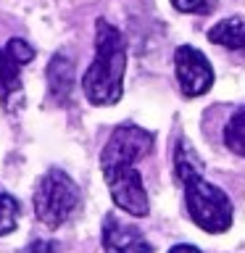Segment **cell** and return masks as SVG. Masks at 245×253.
<instances>
[{"instance_id": "cell-1", "label": "cell", "mask_w": 245, "mask_h": 253, "mask_svg": "<svg viewBox=\"0 0 245 253\" xmlns=\"http://www.w3.org/2000/svg\"><path fill=\"white\" fill-rule=\"evenodd\" d=\"M126 45L114 24L98 19L95 24V58L84 71L82 90L92 106H114L124 95Z\"/></svg>"}, {"instance_id": "cell-2", "label": "cell", "mask_w": 245, "mask_h": 253, "mask_svg": "<svg viewBox=\"0 0 245 253\" xmlns=\"http://www.w3.org/2000/svg\"><path fill=\"white\" fill-rule=\"evenodd\" d=\"M185 187V206L195 227H201L208 235H224L232 227L235 209L229 195L221 187L211 185L203 177V171H190L177 179Z\"/></svg>"}, {"instance_id": "cell-3", "label": "cell", "mask_w": 245, "mask_h": 253, "mask_svg": "<svg viewBox=\"0 0 245 253\" xmlns=\"http://www.w3.org/2000/svg\"><path fill=\"white\" fill-rule=\"evenodd\" d=\"M79 206L77 182L61 169H50L42 174L35 190V213L45 227H61Z\"/></svg>"}, {"instance_id": "cell-4", "label": "cell", "mask_w": 245, "mask_h": 253, "mask_svg": "<svg viewBox=\"0 0 245 253\" xmlns=\"http://www.w3.org/2000/svg\"><path fill=\"white\" fill-rule=\"evenodd\" d=\"M156 134L142 129L137 124H122L111 132V137L106 142L100 153V169L103 171H114V169H126L134 166L140 158H145L153 150Z\"/></svg>"}, {"instance_id": "cell-5", "label": "cell", "mask_w": 245, "mask_h": 253, "mask_svg": "<svg viewBox=\"0 0 245 253\" xmlns=\"http://www.w3.org/2000/svg\"><path fill=\"white\" fill-rule=\"evenodd\" d=\"M174 74L185 98L205 95L213 87V69L211 61L193 45H179L174 50Z\"/></svg>"}, {"instance_id": "cell-6", "label": "cell", "mask_w": 245, "mask_h": 253, "mask_svg": "<svg viewBox=\"0 0 245 253\" xmlns=\"http://www.w3.org/2000/svg\"><path fill=\"white\" fill-rule=\"evenodd\" d=\"M106 185L111 190V201L116 203V209H122L129 216H148L150 213V201L142 185V177L137 171V166H126V169H114V171H103Z\"/></svg>"}, {"instance_id": "cell-7", "label": "cell", "mask_w": 245, "mask_h": 253, "mask_svg": "<svg viewBox=\"0 0 245 253\" xmlns=\"http://www.w3.org/2000/svg\"><path fill=\"white\" fill-rule=\"evenodd\" d=\"M35 58V47L24 40H8L0 47V103L13 108V100L21 95V69Z\"/></svg>"}, {"instance_id": "cell-8", "label": "cell", "mask_w": 245, "mask_h": 253, "mask_svg": "<svg viewBox=\"0 0 245 253\" xmlns=\"http://www.w3.org/2000/svg\"><path fill=\"white\" fill-rule=\"evenodd\" d=\"M103 251L106 253H153V245L137 227L108 213L103 219Z\"/></svg>"}, {"instance_id": "cell-9", "label": "cell", "mask_w": 245, "mask_h": 253, "mask_svg": "<svg viewBox=\"0 0 245 253\" xmlns=\"http://www.w3.org/2000/svg\"><path fill=\"white\" fill-rule=\"evenodd\" d=\"M47 87L58 103H66L74 90V61L66 53H55L47 63Z\"/></svg>"}, {"instance_id": "cell-10", "label": "cell", "mask_w": 245, "mask_h": 253, "mask_svg": "<svg viewBox=\"0 0 245 253\" xmlns=\"http://www.w3.org/2000/svg\"><path fill=\"white\" fill-rule=\"evenodd\" d=\"M208 40L227 50L245 53V16H229L208 29Z\"/></svg>"}, {"instance_id": "cell-11", "label": "cell", "mask_w": 245, "mask_h": 253, "mask_svg": "<svg viewBox=\"0 0 245 253\" xmlns=\"http://www.w3.org/2000/svg\"><path fill=\"white\" fill-rule=\"evenodd\" d=\"M221 137H224V145L232 150L235 156L245 158V106L237 108L235 114L229 116V122L224 124Z\"/></svg>"}, {"instance_id": "cell-12", "label": "cell", "mask_w": 245, "mask_h": 253, "mask_svg": "<svg viewBox=\"0 0 245 253\" xmlns=\"http://www.w3.org/2000/svg\"><path fill=\"white\" fill-rule=\"evenodd\" d=\"M19 216H21V206L13 195L0 193V237L11 235L19 227Z\"/></svg>"}, {"instance_id": "cell-13", "label": "cell", "mask_w": 245, "mask_h": 253, "mask_svg": "<svg viewBox=\"0 0 245 253\" xmlns=\"http://www.w3.org/2000/svg\"><path fill=\"white\" fill-rule=\"evenodd\" d=\"M171 5L177 8L179 13H198L205 16L216 8V0H171Z\"/></svg>"}, {"instance_id": "cell-14", "label": "cell", "mask_w": 245, "mask_h": 253, "mask_svg": "<svg viewBox=\"0 0 245 253\" xmlns=\"http://www.w3.org/2000/svg\"><path fill=\"white\" fill-rule=\"evenodd\" d=\"M21 253H58V245L53 240H35L32 245H27Z\"/></svg>"}, {"instance_id": "cell-15", "label": "cell", "mask_w": 245, "mask_h": 253, "mask_svg": "<svg viewBox=\"0 0 245 253\" xmlns=\"http://www.w3.org/2000/svg\"><path fill=\"white\" fill-rule=\"evenodd\" d=\"M169 253H201V251H198L195 245H185V243H182V245H174Z\"/></svg>"}]
</instances>
